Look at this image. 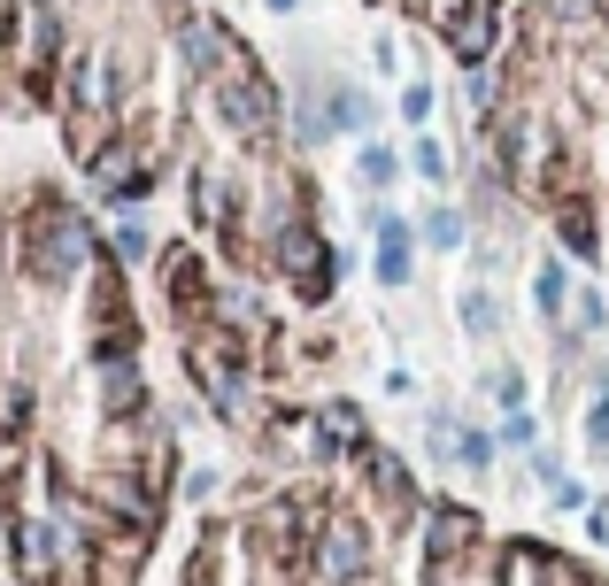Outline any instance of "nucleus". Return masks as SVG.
<instances>
[{
  "label": "nucleus",
  "instance_id": "nucleus-2",
  "mask_svg": "<svg viewBox=\"0 0 609 586\" xmlns=\"http://www.w3.org/2000/svg\"><path fill=\"white\" fill-rule=\"evenodd\" d=\"M308 572L324 586H371V572H378V533H371V517H355V509L324 517L316 540H308Z\"/></svg>",
  "mask_w": 609,
  "mask_h": 586
},
{
  "label": "nucleus",
  "instance_id": "nucleus-15",
  "mask_svg": "<svg viewBox=\"0 0 609 586\" xmlns=\"http://www.w3.org/2000/svg\"><path fill=\"white\" fill-rule=\"evenodd\" d=\"M571 324H579L587 340H602L609 332V293L595 286V279H579V293H571Z\"/></svg>",
  "mask_w": 609,
  "mask_h": 586
},
{
  "label": "nucleus",
  "instance_id": "nucleus-11",
  "mask_svg": "<svg viewBox=\"0 0 609 586\" xmlns=\"http://www.w3.org/2000/svg\"><path fill=\"white\" fill-rule=\"evenodd\" d=\"M154 255H162V247H154V232H148V224H140V209L109 224V263H124V271H140V263H154Z\"/></svg>",
  "mask_w": 609,
  "mask_h": 586
},
{
  "label": "nucleus",
  "instance_id": "nucleus-20",
  "mask_svg": "<svg viewBox=\"0 0 609 586\" xmlns=\"http://www.w3.org/2000/svg\"><path fill=\"white\" fill-rule=\"evenodd\" d=\"M263 8H271V16H302L308 0H263Z\"/></svg>",
  "mask_w": 609,
  "mask_h": 586
},
{
  "label": "nucleus",
  "instance_id": "nucleus-17",
  "mask_svg": "<svg viewBox=\"0 0 609 586\" xmlns=\"http://www.w3.org/2000/svg\"><path fill=\"white\" fill-rule=\"evenodd\" d=\"M177 494H185V502H216V494H224V471H216V463H193V471L177 478Z\"/></svg>",
  "mask_w": 609,
  "mask_h": 586
},
{
  "label": "nucleus",
  "instance_id": "nucleus-4",
  "mask_svg": "<svg viewBox=\"0 0 609 586\" xmlns=\"http://www.w3.org/2000/svg\"><path fill=\"white\" fill-rule=\"evenodd\" d=\"M417 240H425V255H463V247L478 240V216H470L463 201L440 193V201H425V209H417Z\"/></svg>",
  "mask_w": 609,
  "mask_h": 586
},
{
  "label": "nucleus",
  "instance_id": "nucleus-3",
  "mask_svg": "<svg viewBox=\"0 0 609 586\" xmlns=\"http://www.w3.org/2000/svg\"><path fill=\"white\" fill-rule=\"evenodd\" d=\"M363 232H371V279H378L386 293H409V279H417V255H425L417 216H402L394 201H371V209H363Z\"/></svg>",
  "mask_w": 609,
  "mask_h": 586
},
{
  "label": "nucleus",
  "instance_id": "nucleus-16",
  "mask_svg": "<svg viewBox=\"0 0 609 586\" xmlns=\"http://www.w3.org/2000/svg\"><path fill=\"white\" fill-rule=\"evenodd\" d=\"M494 440H501V455H532L540 447V417L532 410H509V417H494Z\"/></svg>",
  "mask_w": 609,
  "mask_h": 586
},
{
  "label": "nucleus",
  "instance_id": "nucleus-18",
  "mask_svg": "<svg viewBox=\"0 0 609 586\" xmlns=\"http://www.w3.org/2000/svg\"><path fill=\"white\" fill-rule=\"evenodd\" d=\"M548 502H556V509H587V486H579V478H571V471H564V478H556V486H548Z\"/></svg>",
  "mask_w": 609,
  "mask_h": 586
},
{
  "label": "nucleus",
  "instance_id": "nucleus-13",
  "mask_svg": "<svg viewBox=\"0 0 609 586\" xmlns=\"http://www.w3.org/2000/svg\"><path fill=\"white\" fill-rule=\"evenodd\" d=\"M394 117H402L409 132H425V124L440 117V85H433V78H402V93H394Z\"/></svg>",
  "mask_w": 609,
  "mask_h": 586
},
{
  "label": "nucleus",
  "instance_id": "nucleus-10",
  "mask_svg": "<svg viewBox=\"0 0 609 586\" xmlns=\"http://www.w3.org/2000/svg\"><path fill=\"white\" fill-rule=\"evenodd\" d=\"M409 178L417 185H433V193H448L456 185V154H448V140L425 124V132H409Z\"/></svg>",
  "mask_w": 609,
  "mask_h": 586
},
{
  "label": "nucleus",
  "instance_id": "nucleus-5",
  "mask_svg": "<svg viewBox=\"0 0 609 586\" xmlns=\"http://www.w3.org/2000/svg\"><path fill=\"white\" fill-rule=\"evenodd\" d=\"M525 286H532V316H540L548 332H556V324H571V293H579V279H571V263H564V255H540Z\"/></svg>",
  "mask_w": 609,
  "mask_h": 586
},
{
  "label": "nucleus",
  "instance_id": "nucleus-9",
  "mask_svg": "<svg viewBox=\"0 0 609 586\" xmlns=\"http://www.w3.org/2000/svg\"><path fill=\"white\" fill-rule=\"evenodd\" d=\"M478 394L494 402V417H509V410H532V378H525V363L517 355H486V371H478Z\"/></svg>",
  "mask_w": 609,
  "mask_h": 586
},
{
  "label": "nucleus",
  "instance_id": "nucleus-19",
  "mask_svg": "<svg viewBox=\"0 0 609 586\" xmlns=\"http://www.w3.org/2000/svg\"><path fill=\"white\" fill-rule=\"evenodd\" d=\"M371 70L394 78V70H402V47H394V39H371Z\"/></svg>",
  "mask_w": 609,
  "mask_h": 586
},
{
  "label": "nucleus",
  "instance_id": "nucleus-1",
  "mask_svg": "<svg viewBox=\"0 0 609 586\" xmlns=\"http://www.w3.org/2000/svg\"><path fill=\"white\" fill-rule=\"evenodd\" d=\"M101 255H109V240H101V232H93V216H85V209H70V201L39 209V216H31V232H23V271H31L39 286H78Z\"/></svg>",
  "mask_w": 609,
  "mask_h": 586
},
{
  "label": "nucleus",
  "instance_id": "nucleus-14",
  "mask_svg": "<svg viewBox=\"0 0 609 586\" xmlns=\"http://www.w3.org/2000/svg\"><path fill=\"white\" fill-rule=\"evenodd\" d=\"M579 440H587L595 463H609V386H595V394L579 402Z\"/></svg>",
  "mask_w": 609,
  "mask_h": 586
},
{
  "label": "nucleus",
  "instance_id": "nucleus-12",
  "mask_svg": "<svg viewBox=\"0 0 609 586\" xmlns=\"http://www.w3.org/2000/svg\"><path fill=\"white\" fill-rule=\"evenodd\" d=\"M494 463H501V440H494V425H456V471L486 478Z\"/></svg>",
  "mask_w": 609,
  "mask_h": 586
},
{
  "label": "nucleus",
  "instance_id": "nucleus-8",
  "mask_svg": "<svg viewBox=\"0 0 609 586\" xmlns=\"http://www.w3.org/2000/svg\"><path fill=\"white\" fill-rule=\"evenodd\" d=\"M324 109H332L339 140H371V132H378V101H371L355 78H324Z\"/></svg>",
  "mask_w": 609,
  "mask_h": 586
},
{
  "label": "nucleus",
  "instance_id": "nucleus-6",
  "mask_svg": "<svg viewBox=\"0 0 609 586\" xmlns=\"http://www.w3.org/2000/svg\"><path fill=\"white\" fill-rule=\"evenodd\" d=\"M456 324H463L470 347H501V293H494V279H463Z\"/></svg>",
  "mask_w": 609,
  "mask_h": 586
},
{
  "label": "nucleus",
  "instance_id": "nucleus-7",
  "mask_svg": "<svg viewBox=\"0 0 609 586\" xmlns=\"http://www.w3.org/2000/svg\"><path fill=\"white\" fill-rule=\"evenodd\" d=\"M402 178H409V146H386L378 132H371V140H355V185H363L371 201H386Z\"/></svg>",
  "mask_w": 609,
  "mask_h": 586
}]
</instances>
